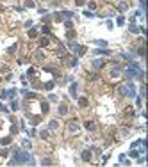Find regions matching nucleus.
<instances>
[{
    "label": "nucleus",
    "instance_id": "1",
    "mask_svg": "<svg viewBox=\"0 0 148 167\" xmlns=\"http://www.w3.org/2000/svg\"><path fill=\"white\" fill-rule=\"evenodd\" d=\"M16 164H31V165H34L36 162H34V158L31 157L29 151H25V149H14L13 160L9 162V165H16Z\"/></svg>",
    "mask_w": 148,
    "mask_h": 167
},
{
    "label": "nucleus",
    "instance_id": "2",
    "mask_svg": "<svg viewBox=\"0 0 148 167\" xmlns=\"http://www.w3.org/2000/svg\"><path fill=\"white\" fill-rule=\"evenodd\" d=\"M118 94L120 96H129V98H136V85L132 82L125 84V85H120L118 87Z\"/></svg>",
    "mask_w": 148,
    "mask_h": 167
},
{
    "label": "nucleus",
    "instance_id": "3",
    "mask_svg": "<svg viewBox=\"0 0 148 167\" xmlns=\"http://www.w3.org/2000/svg\"><path fill=\"white\" fill-rule=\"evenodd\" d=\"M139 73H141V66H139L137 62H130L129 68L125 69V75H127V78H130V80H132V78L136 80V78L139 77Z\"/></svg>",
    "mask_w": 148,
    "mask_h": 167
},
{
    "label": "nucleus",
    "instance_id": "4",
    "mask_svg": "<svg viewBox=\"0 0 148 167\" xmlns=\"http://www.w3.org/2000/svg\"><path fill=\"white\" fill-rule=\"evenodd\" d=\"M66 128H68V132H72V133H77L80 126H78V121H77V119H72V121H68Z\"/></svg>",
    "mask_w": 148,
    "mask_h": 167
},
{
    "label": "nucleus",
    "instance_id": "5",
    "mask_svg": "<svg viewBox=\"0 0 148 167\" xmlns=\"http://www.w3.org/2000/svg\"><path fill=\"white\" fill-rule=\"evenodd\" d=\"M91 66H93L95 69H102V68L105 66V61H102V59H96V61H93V62H91Z\"/></svg>",
    "mask_w": 148,
    "mask_h": 167
},
{
    "label": "nucleus",
    "instance_id": "6",
    "mask_svg": "<svg viewBox=\"0 0 148 167\" xmlns=\"http://www.w3.org/2000/svg\"><path fill=\"white\" fill-rule=\"evenodd\" d=\"M91 155H93V153H91V149H84L80 157H82V160H84V162H89V160H91Z\"/></svg>",
    "mask_w": 148,
    "mask_h": 167
},
{
    "label": "nucleus",
    "instance_id": "7",
    "mask_svg": "<svg viewBox=\"0 0 148 167\" xmlns=\"http://www.w3.org/2000/svg\"><path fill=\"white\" fill-rule=\"evenodd\" d=\"M84 128L89 130V132H93V130H96V125H95V121H86V123H84Z\"/></svg>",
    "mask_w": 148,
    "mask_h": 167
},
{
    "label": "nucleus",
    "instance_id": "8",
    "mask_svg": "<svg viewBox=\"0 0 148 167\" xmlns=\"http://www.w3.org/2000/svg\"><path fill=\"white\" fill-rule=\"evenodd\" d=\"M48 43H50V38H48V36H43V38L39 39V46L45 48V46H48Z\"/></svg>",
    "mask_w": 148,
    "mask_h": 167
},
{
    "label": "nucleus",
    "instance_id": "9",
    "mask_svg": "<svg viewBox=\"0 0 148 167\" xmlns=\"http://www.w3.org/2000/svg\"><path fill=\"white\" fill-rule=\"evenodd\" d=\"M116 7L123 13V11H127V9H129V2H118V4H116Z\"/></svg>",
    "mask_w": 148,
    "mask_h": 167
},
{
    "label": "nucleus",
    "instance_id": "10",
    "mask_svg": "<svg viewBox=\"0 0 148 167\" xmlns=\"http://www.w3.org/2000/svg\"><path fill=\"white\" fill-rule=\"evenodd\" d=\"M70 94H72L73 100H77V84H75V82L70 85Z\"/></svg>",
    "mask_w": 148,
    "mask_h": 167
},
{
    "label": "nucleus",
    "instance_id": "11",
    "mask_svg": "<svg viewBox=\"0 0 148 167\" xmlns=\"http://www.w3.org/2000/svg\"><path fill=\"white\" fill-rule=\"evenodd\" d=\"M59 114H61V116L68 114V105H66V103H61V105H59Z\"/></svg>",
    "mask_w": 148,
    "mask_h": 167
},
{
    "label": "nucleus",
    "instance_id": "12",
    "mask_svg": "<svg viewBox=\"0 0 148 167\" xmlns=\"http://www.w3.org/2000/svg\"><path fill=\"white\" fill-rule=\"evenodd\" d=\"M34 57H36L37 61H43V59H45V52H43V50L39 48V50H36V53H34Z\"/></svg>",
    "mask_w": 148,
    "mask_h": 167
},
{
    "label": "nucleus",
    "instance_id": "13",
    "mask_svg": "<svg viewBox=\"0 0 148 167\" xmlns=\"http://www.w3.org/2000/svg\"><path fill=\"white\" fill-rule=\"evenodd\" d=\"M41 87H43V89H46V91H52V89L55 87V84H54L52 80H50V82H45L43 85H41Z\"/></svg>",
    "mask_w": 148,
    "mask_h": 167
},
{
    "label": "nucleus",
    "instance_id": "14",
    "mask_svg": "<svg viewBox=\"0 0 148 167\" xmlns=\"http://www.w3.org/2000/svg\"><path fill=\"white\" fill-rule=\"evenodd\" d=\"M129 30H130L132 34H137V32H139V27H137V25H136V23L132 21V23L129 25Z\"/></svg>",
    "mask_w": 148,
    "mask_h": 167
},
{
    "label": "nucleus",
    "instance_id": "15",
    "mask_svg": "<svg viewBox=\"0 0 148 167\" xmlns=\"http://www.w3.org/2000/svg\"><path fill=\"white\" fill-rule=\"evenodd\" d=\"M78 105H80L82 109H86V107L89 105V101H87V98H84V96H82V98H78Z\"/></svg>",
    "mask_w": 148,
    "mask_h": 167
},
{
    "label": "nucleus",
    "instance_id": "16",
    "mask_svg": "<svg viewBox=\"0 0 148 167\" xmlns=\"http://www.w3.org/2000/svg\"><path fill=\"white\" fill-rule=\"evenodd\" d=\"M93 43H95L96 46H102V48H107V44H109L105 39H96V41H93Z\"/></svg>",
    "mask_w": 148,
    "mask_h": 167
},
{
    "label": "nucleus",
    "instance_id": "17",
    "mask_svg": "<svg viewBox=\"0 0 148 167\" xmlns=\"http://www.w3.org/2000/svg\"><path fill=\"white\" fill-rule=\"evenodd\" d=\"M11 109H13V110H18V109H20V103H18L14 98H11Z\"/></svg>",
    "mask_w": 148,
    "mask_h": 167
},
{
    "label": "nucleus",
    "instance_id": "18",
    "mask_svg": "<svg viewBox=\"0 0 148 167\" xmlns=\"http://www.w3.org/2000/svg\"><path fill=\"white\" fill-rule=\"evenodd\" d=\"M23 96H25V98H37V94L32 92V91H23Z\"/></svg>",
    "mask_w": 148,
    "mask_h": 167
},
{
    "label": "nucleus",
    "instance_id": "19",
    "mask_svg": "<svg viewBox=\"0 0 148 167\" xmlns=\"http://www.w3.org/2000/svg\"><path fill=\"white\" fill-rule=\"evenodd\" d=\"M57 126H59V121H55V119H52V121L48 123V128H50V130H55Z\"/></svg>",
    "mask_w": 148,
    "mask_h": 167
},
{
    "label": "nucleus",
    "instance_id": "20",
    "mask_svg": "<svg viewBox=\"0 0 148 167\" xmlns=\"http://www.w3.org/2000/svg\"><path fill=\"white\" fill-rule=\"evenodd\" d=\"M95 53H96V55H111V50H105V48H104V50H96Z\"/></svg>",
    "mask_w": 148,
    "mask_h": 167
},
{
    "label": "nucleus",
    "instance_id": "21",
    "mask_svg": "<svg viewBox=\"0 0 148 167\" xmlns=\"http://www.w3.org/2000/svg\"><path fill=\"white\" fill-rule=\"evenodd\" d=\"M48 109H50V107H48V103H46V101H41V112H43V114H46V112H48Z\"/></svg>",
    "mask_w": 148,
    "mask_h": 167
},
{
    "label": "nucleus",
    "instance_id": "22",
    "mask_svg": "<svg viewBox=\"0 0 148 167\" xmlns=\"http://www.w3.org/2000/svg\"><path fill=\"white\" fill-rule=\"evenodd\" d=\"M139 155H141V153H139V151H136V148H132V151L129 153V157H130V158H137Z\"/></svg>",
    "mask_w": 148,
    "mask_h": 167
},
{
    "label": "nucleus",
    "instance_id": "23",
    "mask_svg": "<svg viewBox=\"0 0 148 167\" xmlns=\"http://www.w3.org/2000/svg\"><path fill=\"white\" fill-rule=\"evenodd\" d=\"M0 144H2V146H7V144H11V135H7V137H4V139L0 140Z\"/></svg>",
    "mask_w": 148,
    "mask_h": 167
},
{
    "label": "nucleus",
    "instance_id": "24",
    "mask_svg": "<svg viewBox=\"0 0 148 167\" xmlns=\"http://www.w3.org/2000/svg\"><path fill=\"white\" fill-rule=\"evenodd\" d=\"M120 162H121V164H125V165H129V164H130V160H127V155H120Z\"/></svg>",
    "mask_w": 148,
    "mask_h": 167
},
{
    "label": "nucleus",
    "instance_id": "25",
    "mask_svg": "<svg viewBox=\"0 0 148 167\" xmlns=\"http://www.w3.org/2000/svg\"><path fill=\"white\" fill-rule=\"evenodd\" d=\"M16 48H18V43H14L13 46H9V48H7V53H14V52H16Z\"/></svg>",
    "mask_w": 148,
    "mask_h": 167
},
{
    "label": "nucleus",
    "instance_id": "26",
    "mask_svg": "<svg viewBox=\"0 0 148 167\" xmlns=\"http://www.w3.org/2000/svg\"><path fill=\"white\" fill-rule=\"evenodd\" d=\"M22 146H23L25 149H29V148H31V140H29V139H23V140H22Z\"/></svg>",
    "mask_w": 148,
    "mask_h": 167
},
{
    "label": "nucleus",
    "instance_id": "27",
    "mask_svg": "<svg viewBox=\"0 0 148 167\" xmlns=\"http://www.w3.org/2000/svg\"><path fill=\"white\" fill-rule=\"evenodd\" d=\"M125 23V16H118L116 18V25H123Z\"/></svg>",
    "mask_w": 148,
    "mask_h": 167
},
{
    "label": "nucleus",
    "instance_id": "28",
    "mask_svg": "<svg viewBox=\"0 0 148 167\" xmlns=\"http://www.w3.org/2000/svg\"><path fill=\"white\" fill-rule=\"evenodd\" d=\"M137 55H139V57H145V46H143V44L137 48Z\"/></svg>",
    "mask_w": 148,
    "mask_h": 167
},
{
    "label": "nucleus",
    "instance_id": "29",
    "mask_svg": "<svg viewBox=\"0 0 148 167\" xmlns=\"http://www.w3.org/2000/svg\"><path fill=\"white\" fill-rule=\"evenodd\" d=\"M29 38H37V30L36 29H31V30H29Z\"/></svg>",
    "mask_w": 148,
    "mask_h": 167
},
{
    "label": "nucleus",
    "instance_id": "30",
    "mask_svg": "<svg viewBox=\"0 0 148 167\" xmlns=\"http://www.w3.org/2000/svg\"><path fill=\"white\" fill-rule=\"evenodd\" d=\"M66 38H68V39L72 41V39L75 38V30H72V29H70V30H68V34H66Z\"/></svg>",
    "mask_w": 148,
    "mask_h": 167
},
{
    "label": "nucleus",
    "instance_id": "31",
    "mask_svg": "<svg viewBox=\"0 0 148 167\" xmlns=\"http://www.w3.org/2000/svg\"><path fill=\"white\" fill-rule=\"evenodd\" d=\"M41 30H43V34L50 36V27H48V25H43V29H41Z\"/></svg>",
    "mask_w": 148,
    "mask_h": 167
},
{
    "label": "nucleus",
    "instance_id": "32",
    "mask_svg": "<svg viewBox=\"0 0 148 167\" xmlns=\"http://www.w3.org/2000/svg\"><path fill=\"white\" fill-rule=\"evenodd\" d=\"M84 53H86V46H80V48H78V52H77V55H78V57H82Z\"/></svg>",
    "mask_w": 148,
    "mask_h": 167
},
{
    "label": "nucleus",
    "instance_id": "33",
    "mask_svg": "<svg viewBox=\"0 0 148 167\" xmlns=\"http://www.w3.org/2000/svg\"><path fill=\"white\" fill-rule=\"evenodd\" d=\"M41 165H52V160H50V158H43V160H41Z\"/></svg>",
    "mask_w": 148,
    "mask_h": 167
},
{
    "label": "nucleus",
    "instance_id": "34",
    "mask_svg": "<svg viewBox=\"0 0 148 167\" xmlns=\"http://www.w3.org/2000/svg\"><path fill=\"white\" fill-rule=\"evenodd\" d=\"M39 121H41V117H39V116H36V117H31V123H32V125H37Z\"/></svg>",
    "mask_w": 148,
    "mask_h": 167
},
{
    "label": "nucleus",
    "instance_id": "35",
    "mask_svg": "<svg viewBox=\"0 0 148 167\" xmlns=\"http://www.w3.org/2000/svg\"><path fill=\"white\" fill-rule=\"evenodd\" d=\"M84 16H86V18H93V16H96V14L91 13V11H84Z\"/></svg>",
    "mask_w": 148,
    "mask_h": 167
},
{
    "label": "nucleus",
    "instance_id": "36",
    "mask_svg": "<svg viewBox=\"0 0 148 167\" xmlns=\"http://www.w3.org/2000/svg\"><path fill=\"white\" fill-rule=\"evenodd\" d=\"M64 27H66V29H68V30H70V29H72V27H73V23H72V21H70V20H64Z\"/></svg>",
    "mask_w": 148,
    "mask_h": 167
},
{
    "label": "nucleus",
    "instance_id": "37",
    "mask_svg": "<svg viewBox=\"0 0 148 167\" xmlns=\"http://www.w3.org/2000/svg\"><path fill=\"white\" fill-rule=\"evenodd\" d=\"M39 137H41V139H46V137H48V130H41Z\"/></svg>",
    "mask_w": 148,
    "mask_h": 167
},
{
    "label": "nucleus",
    "instance_id": "38",
    "mask_svg": "<svg viewBox=\"0 0 148 167\" xmlns=\"http://www.w3.org/2000/svg\"><path fill=\"white\" fill-rule=\"evenodd\" d=\"M25 7H36V4H34L32 0H27V2H25Z\"/></svg>",
    "mask_w": 148,
    "mask_h": 167
},
{
    "label": "nucleus",
    "instance_id": "39",
    "mask_svg": "<svg viewBox=\"0 0 148 167\" xmlns=\"http://www.w3.org/2000/svg\"><path fill=\"white\" fill-rule=\"evenodd\" d=\"M16 132H18V126H16V123H13V126H11V133L14 135Z\"/></svg>",
    "mask_w": 148,
    "mask_h": 167
},
{
    "label": "nucleus",
    "instance_id": "40",
    "mask_svg": "<svg viewBox=\"0 0 148 167\" xmlns=\"http://www.w3.org/2000/svg\"><path fill=\"white\" fill-rule=\"evenodd\" d=\"M87 78H89V80H96V78H98V75H95V73H89V75H87Z\"/></svg>",
    "mask_w": 148,
    "mask_h": 167
},
{
    "label": "nucleus",
    "instance_id": "41",
    "mask_svg": "<svg viewBox=\"0 0 148 167\" xmlns=\"http://www.w3.org/2000/svg\"><path fill=\"white\" fill-rule=\"evenodd\" d=\"M84 4H86V0H75V5H78V7L84 5Z\"/></svg>",
    "mask_w": 148,
    "mask_h": 167
},
{
    "label": "nucleus",
    "instance_id": "42",
    "mask_svg": "<svg viewBox=\"0 0 148 167\" xmlns=\"http://www.w3.org/2000/svg\"><path fill=\"white\" fill-rule=\"evenodd\" d=\"M0 110H2V112H5V114H9V109H7V107H4L2 103H0Z\"/></svg>",
    "mask_w": 148,
    "mask_h": 167
},
{
    "label": "nucleus",
    "instance_id": "43",
    "mask_svg": "<svg viewBox=\"0 0 148 167\" xmlns=\"http://www.w3.org/2000/svg\"><path fill=\"white\" fill-rule=\"evenodd\" d=\"M48 100H50V101H57V96H55V94H50Z\"/></svg>",
    "mask_w": 148,
    "mask_h": 167
},
{
    "label": "nucleus",
    "instance_id": "44",
    "mask_svg": "<svg viewBox=\"0 0 148 167\" xmlns=\"http://www.w3.org/2000/svg\"><path fill=\"white\" fill-rule=\"evenodd\" d=\"M89 9H96V4H95V2H89Z\"/></svg>",
    "mask_w": 148,
    "mask_h": 167
},
{
    "label": "nucleus",
    "instance_id": "45",
    "mask_svg": "<svg viewBox=\"0 0 148 167\" xmlns=\"http://www.w3.org/2000/svg\"><path fill=\"white\" fill-rule=\"evenodd\" d=\"M25 27H32V20H27V21H25Z\"/></svg>",
    "mask_w": 148,
    "mask_h": 167
},
{
    "label": "nucleus",
    "instance_id": "46",
    "mask_svg": "<svg viewBox=\"0 0 148 167\" xmlns=\"http://www.w3.org/2000/svg\"><path fill=\"white\" fill-rule=\"evenodd\" d=\"M2 11H4V5H0V13H2Z\"/></svg>",
    "mask_w": 148,
    "mask_h": 167
},
{
    "label": "nucleus",
    "instance_id": "47",
    "mask_svg": "<svg viewBox=\"0 0 148 167\" xmlns=\"http://www.w3.org/2000/svg\"><path fill=\"white\" fill-rule=\"evenodd\" d=\"M0 82H2V78H0Z\"/></svg>",
    "mask_w": 148,
    "mask_h": 167
}]
</instances>
